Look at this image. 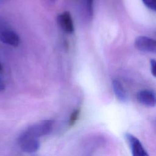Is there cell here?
I'll return each instance as SVG.
<instances>
[{"mask_svg": "<svg viewBox=\"0 0 156 156\" xmlns=\"http://www.w3.org/2000/svg\"><path fill=\"white\" fill-rule=\"evenodd\" d=\"M53 124L52 120L44 119L31 125L25 131L29 135L38 138L49 134L52 129Z\"/></svg>", "mask_w": 156, "mask_h": 156, "instance_id": "7a4b0ae2", "label": "cell"}, {"mask_svg": "<svg viewBox=\"0 0 156 156\" xmlns=\"http://www.w3.org/2000/svg\"><path fill=\"white\" fill-rule=\"evenodd\" d=\"M32 156H38V155H32Z\"/></svg>", "mask_w": 156, "mask_h": 156, "instance_id": "2e32d148", "label": "cell"}, {"mask_svg": "<svg viewBox=\"0 0 156 156\" xmlns=\"http://www.w3.org/2000/svg\"><path fill=\"white\" fill-rule=\"evenodd\" d=\"M104 141V138L102 137H95L91 138L90 141H87L85 144V146L83 147V149H84L85 151H82V155H85V156H88L91 155L92 152H93L97 148L103 145Z\"/></svg>", "mask_w": 156, "mask_h": 156, "instance_id": "ba28073f", "label": "cell"}, {"mask_svg": "<svg viewBox=\"0 0 156 156\" xmlns=\"http://www.w3.org/2000/svg\"><path fill=\"white\" fill-rule=\"evenodd\" d=\"M57 21L59 26L65 32L71 34L74 32V23L72 16L69 12H64L58 15Z\"/></svg>", "mask_w": 156, "mask_h": 156, "instance_id": "8992f818", "label": "cell"}, {"mask_svg": "<svg viewBox=\"0 0 156 156\" xmlns=\"http://www.w3.org/2000/svg\"><path fill=\"white\" fill-rule=\"evenodd\" d=\"M2 72H3V67L2 65L0 63V73H2Z\"/></svg>", "mask_w": 156, "mask_h": 156, "instance_id": "9a60e30c", "label": "cell"}, {"mask_svg": "<svg viewBox=\"0 0 156 156\" xmlns=\"http://www.w3.org/2000/svg\"><path fill=\"white\" fill-rule=\"evenodd\" d=\"M136 98L138 101L145 106L153 107L155 105V95L151 90H141L138 93Z\"/></svg>", "mask_w": 156, "mask_h": 156, "instance_id": "52a82bcc", "label": "cell"}, {"mask_svg": "<svg viewBox=\"0 0 156 156\" xmlns=\"http://www.w3.org/2000/svg\"><path fill=\"white\" fill-rule=\"evenodd\" d=\"M86 5L88 15L91 17L93 13V0H86Z\"/></svg>", "mask_w": 156, "mask_h": 156, "instance_id": "7c38bea8", "label": "cell"}, {"mask_svg": "<svg viewBox=\"0 0 156 156\" xmlns=\"http://www.w3.org/2000/svg\"><path fill=\"white\" fill-rule=\"evenodd\" d=\"M80 108H77L76 110H74L70 115L69 119H68V126L70 127L73 126L76 121H77L79 115H80Z\"/></svg>", "mask_w": 156, "mask_h": 156, "instance_id": "30bf717a", "label": "cell"}, {"mask_svg": "<svg viewBox=\"0 0 156 156\" xmlns=\"http://www.w3.org/2000/svg\"><path fill=\"white\" fill-rule=\"evenodd\" d=\"M0 40L13 47H17L20 43L19 35L2 21L0 22Z\"/></svg>", "mask_w": 156, "mask_h": 156, "instance_id": "3957f363", "label": "cell"}, {"mask_svg": "<svg viewBox=\"0 0 156 156\" xmlns=\"http://www.w3.org/2000/svg\"><path fill=\"white\" fill-rule=\"evenodd\" d=\"M144 4L153 11L156 10V0H142Z\"/></svg>", "mask_w": 156, "mask_h": 156, "instance_id": "8fae6325", "label": "cell"}, {"mask_svg": "<svg viewBox=\"0 0 156 156\" xmlns=\"http://www.w3.org/2000/svg\"><path fill=\"white\" fill-rule=\"evenodd\" d=\"M17 141L20 149L28 154L34 153L40 148V144L38 138L29 135L26 131L20 135Z\"/></svg>", "mask_w": 156, "mask_h": 156, "instance_id": "6da1fadb", "label": "cell"}, {"mask_svg": "<svg viewBox=\"0 0 156 156\" xmlns=\"http://www.w3.org/2000/svg\"><path fill=\"white\" fill-rule=\"evenodd\" d=\"M150 65H151V71L152 74L155 77L156 73V64L155 60L154 59H151L150 60Z\"/></svg>", "mask_w": 156, "mask_h": 156, "instance_id": "4fadbf2b", "label": "cell"}, {"mask_svg": "<svg viewBox=\"0 0 156 156\" xmlns=\"http://www.w3.org/2000/svg\"><path fill=\"white\" fill-rule=\"evenodd\" d=\"M52 1H55V0H52Z\"/></svg>", "mask_w": 156, "mask_h": 156, "instance_id": "e0dca14e", "label": "cell"}, {"mask_svg": "<svg viewBox=\"0 0 156 156\" xmlns=\"http://www.w3.org/2000/svg\"><path fill=\"white\" fill-rule=\"evenodd\" d=\"M134 45L137 49L143 52L155 53L156 51L155 40L146 36L137 37L135 40Z\"/></svg>", "mask_w": 156, "mask_h": 156, "instance_id": "5b68a950", "label": "cell"}, {"mask_svg": "<svg viewBox=\"0 0 156 156\" xmlns=\"http://www.w3.org/2000/svg\"><path fill=\"white\" fill-rule=\"evenodd\" d=\"M125 138L129 144L132 156H150L136 136L130 133H126Z\"/></svg>", "mask_w": 156, "mask_h": 156, "instance_id": "277c9868", "label": "cell"}, {"mask_svg": "<svg viewBox=\"0 0 156 156\" xmlns=\"http://www.w3.org/2000/svg\"><path fill=\"white\" fill-rule=\"evenodd\" d=\"M5 89V84L4 82L0 79V91H3Z\"/></svg>", "mask_w": 156, "mask_h": 156, "instance_id": "5bb4252c", "label": "cell"}, {"mask_svg": "<svg viewBox=\"0 0 156 156\" xmlns=\"http://www.w3.org/2000/svg\"><path fill=\"white\" fill-rule=\"evenodd\" d=\"M112 87L116 98L121 102H126L127 101V96L126 90L121 83L118 80H113L112 82Z\"/></svg>", "mask_w": 156, "mask_h": 156, "instance_id": "9c48e42d", "label": "cell"}]
</instances>
